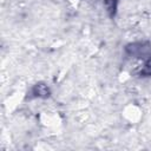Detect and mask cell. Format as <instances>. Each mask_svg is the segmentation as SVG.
Returning a JSON list of instances; mask_svg holds the SVG:
<instances>
[{
  "mask_svg": "<svg viewBox=\"0 0 151 151\" xmlns=\"http://www.w3.org/2000/svg\"><path fill=\"white\" fill-rule=\"evenodd\" d=\"M33 93L38 97H47L48 96V88L42 84H37L33 88Z\"/></svg>",
  "mask_w": 151,
  "mask_h": 151,
  "instance_id": "1",
  "label": "cell"
},
{
  "mask_svg": "<svg viewBox=\"0 0 151 151\" xmlns=\"http://www.w3.org/2000/svg\"><path fill=\"white\" fill-rule=\"evenodd\" d=\"M105 6L107 8V11L110 12V15L113 17L116 13V7H117V0H106L105 1Z\"/></svg>",
  "mask_w": 151,
  "mask_h": 151,
  "instance_id": "2",
  "label": "cell"
}]
</instances>
